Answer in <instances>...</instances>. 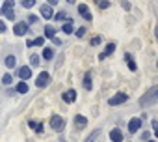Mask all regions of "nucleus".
I'll list each match as a JSON object with an SVG mask.
<instances>
[{
    "instance_id": "35",
    "label": "nucleus",
    "mask_w": 158,
    "mask_h": 142,
    "mask_svg": "<svg viewBox=\"0 0 158 142\" xmlns=\"http://www.w3.org/2000/svg\"><path fill=\"white\" fill-rule=\"evenodd\" d=\"M35 129H37V133H41V131H43V123H37Z\"/></svg>"
},
{
    "instance_id": "30",
    "label": "nucleus",
    "mask_w": 158,
    "mask_h": 142,
    "mask_svg": "<svg viewBox=\"0 0 158 142\" xmlns=\"http://www.w3.org/2000/svg\"><path fill=\"white\" fill-rule=\"evenodd\" d=\"M84 34H86V28H84V26H82V28H78V30H76V36H78V38H82Z\"/></svg>"
},
{
    "instance_id": "6",
    "label": "nucleus",
    "mask_w": 158,
    "mask_h": 142,
    "mask_svg": "<svg viewBox=\"0 0 158 142\" xmlns=\"http://www.w3.org/2000/svg\"><path fill=\"white\" fill-rule=\"evenodd\" d=\"M139 127H141V118H132L128 122V133H136L139 131Z\"/></svg>"
},
{
    "instance_id": "22",
    "label": "nucleus",
    "mask_w": 158,
    "mask_h": 142,
    "mask_svg": "<svg viewBox=\"0 0 158 142\" xmlns=\"http://www.w3.org/2000/svg\"><path fill=\"white\" fill-rule=\"evenodd\" d=\"M99 135H101V131H99V129H95V131H93V133H91L86 140H84V142H95V138H97Z\"/></svg>"
},
{
    "instance_id": "38",
    "label": "nucleus",
    "mask_w": 158,
    "mask_h": 142,
    "mask_svg": "<svg viewBox=\"0 0 158 142\" xmlns=\"http://www.w3.org/2000/svg\"><path fill=\"white\" fill-rule=\"evenodd\" d=\"M147 142H154V140H147Z\"/></svg>"
},
{
    "instance_id": "25",
    "label": "nucleus",
    "mask_w": 158,
    "mask_h": 142,
    "mask_svg": "<svg viewBox=\"0 0 158 142\" xmlns=\"http://www.w3.org/2000/svg\"><path fill=\"white\" fill-rule=\"evenodd\" d=\"M6 65H8V67H13V65H15V56L10 54V56L6 58Z\"/></svg>"
},
{
    "instance_id": "24",
    "label": "nucleus",
    "mask_w": 158,
    "mask_h": 142,
    "mask_svg": "<svg viewBox=\"0 0 158 142\" xmlns=\"http://www.w3.org/2000/svg\"><path fill=\"white\" fill-rule=\"evenodd\" d=\"M30 62H32V65H39V54H30Z\"/></svg>"
},
{
    "instance_id": "29",
    "label": "nucleus",
    "mask_w": 158,
    "mask_h": 142,
    "mask_svg": "<svg viewBox=\"0 0 158 142\" xmlns=\"http://www.w3.org/2000/svg\"><path fill=\"white\" fill-rule=\"evenodd\" d=\"M101 41H102V39H101L99 36H95V38L91 39V45H101Z\"/></svg>"
},
{
    "instance_id": "16",
    "label": "nucleus",
    "mask_w": 158,
    "mask_h": 142,
    "mask_svg": "<svg viewBox=\"0 0 158 142\" xmlns=\"http://www.w3.org/2000/svg\"><path fill=\"white\" fill-rule=\"evenodd\" d=\"M74 23H73V19H69V21H65V24H63V32L65 34H73L74 32Z\"/></svg>"
},
{
    "instance_id": "17",
    "label": "nucleus",
    "mask_w": 158,
    "mask_h": 142,
    "mask_svg": "<svg viewBox=\"0 0 158 142\" xmlns=\"http://www.w3.org/2000/svg\"><path fill=\"white\" fill-rule=\"evenodd\" d=\"M45 36L52 39V38L56 36V28H54V26H50V24H47V26H45Z\"/></svg>"
},
{
    "instance_id": "23",
    "label": "nucleus",
    "mask_w": 158,
    "mask_h": 142,
    "mask_svg": "<svg viewBox=\"0 0 158 142\" xmlns=\"http://www.w3.org/2000/svg\"><path fill=\"white\" fill-rule=\"evenodd\" d=\"M11 82H13V77H11L10 73H6V75L2 77V84H6V86H8V84H11Z\"/></svg>"
},
{
    "instance_id": "20",
    "label": "nucleus",
    "mask_w": 158,
    "mask_h": 142,
    "mask_svg": "<svg viewBox=\"0 0 158 142\" xmlns=\"http://www.w3.org/2000/svg\"><path fill=\"white\" fill-rule=\"evenodd\" d=\"M17 92H19V94H26V92H28V84H26L24 81L19 82V84H17Z\"/></svg>"
},
{
    "instance_id": "8",
    "label": "nucleus",
    "mask_w": 158,
    "mask_h": 142,
    "mask_svg": "<svg viewBox=\"0 0 158 142\" xmlns=\"http://www.w3.org/2000/svg\"><path fill=\"white\" fill-rule=\"evenodd\" d=\"M17 73H19V77H21L23 81H26V79H30V77H32V69H30L28 65H23V67H19Z\"/></svg>"
},
{
    "instance_id": "19",
    "label": "nucleus",
    "mask_w": 158,
    "mask_h": 142,
    "mask_svg": "<svg viewBox=\"0 0 158 142\" xmlns=\"http://www.w3.org/2000/svg\"><path fill=\"white\" fill-rule=\"evenodd\" d=\"M43 43H45V38H35V39L28 41V47H35V45H43Z\"/></svg>"
},
{
    "instance_id": "4",
    "label": "nucleus",
    "mask_w": 158,
    "mask_h": 142,
    "mask_svg": "<svg viewBox=\"0 0 158 142\" xmlns=\"http://www.w3.org/2000/svg\"><path fill=\"white\" fill-rule=\"evenodd\" d=\"M127 99H128V95H127V94H123V92H119V94H115V95H114L108 103H110L112 107H117V105H123Z\"/></svg>"
},
{
    "instance_id": "21",
    "label": "nucleus",
    "mask_w": 158,
    "mask_h": 142,
    "mask_svg": "<svg viewBox=\"0 0 158 142\" xmlns=\"http://www.w3.org/2000/svg\"><path fill=\"white\" fill-rule=\"evenodd\" d=\"M52 56H54V51L47 47V49L43 51V58H45V60H52Z\"/></svg>"
},
{
    "instance_id": "9",
    "label": "nucleus",
    "mask_w": 158,
    "mask_h": 142,
    "mask_svg": "<svg viewBox=\"0 0 158 142\" xmlns=\"http://www.w3.org/2000/svg\"><path fill=\"white\" fill-rule=\"evenodd\" d=\"M78 13H80L86 21H91L93 17H91V13H89V8L86 6V4H80V6H78Z\"/></svg>"
},
{
    "instance_id": "7",
    "label": "nucleus",
    "mask_w": 158,
    "mask_h": 142,
    "mask_svg": "<svg viewBox=\"0 0 158 142\" xmlns=\"http://www.w3.org/2000/svg\"><path fill=\"white\" fill-rule=\"evenodd\" d=\"M13 32H15V36H24L28 32V24L26 23H17L13 26Z\"/></svg>"
},
{
    "instance_id": "31",
    "label": "nucleus",
    "mask_w": 158,
    "mask_h": 142,
    "mask_svg": "<svg viewBox=\"0 0 158 142\" xmlns=\"http://www.w3.org/2000/svg\"><path fill=\"white\" fill-rule=\"evenodd\" d=\"M6 30V23L4 21H0V32H4Z\"/></svg>"
},
{
    "instance_id": "10",
    "label": "nucleus",
    "mask_w": 158,
    "mask_h": 142,
    "mask_svg": "<svg viewBox=\"0 0 158 142\" xmlns=\"http://www.w3.org/2000/svg\"><path fill=\"white\" fill-rule=\"evenodd\" d=\"M114 51H115V43H108V45H106V49H104V52H101V54H99V60H104V58H106V56H110Z\"/></svg>"
},
{
    "instance_id": "32",
    "label": "nucleus",
    "mask_w": 158,
    "mask_h": 142,
    "mask_svg": "<svg viewBox=\"0 0 158 142\" xmlns=\"http://www.w3.org/2000/svg\"><path fill=\"white\" fill-rule=\"evenodd\" d=\"M28 21H30V23H35V21H37V17H35V15H30V17H28Z\"/></svg>"
},
{
    "instance_id": "3",
    "label": "nucleus",
    "mask_w": 158,
    "mask_h": 142,
    "mask_svg": "<svg viewBox=\"0 0 158 142\" xmlns=\"http://www.w3.org/2000/svg\"><path fill=\"white\" fill-rule=\"evenodd\" d=\"M13 0H6L4 2V6H2V11H4V15L10 19V21H13L15 19V13H13Z\"/></svg>"
},
{
    "instance_id": "37",
    "label": "nucleus",
    "mask_w": 158,
    "mask_h": 142,
    "mask_svg": "<svg viewBox=\"0 0 158 142\" xmlns=\"http://www.w3.org/2000/svg\"><path fill=\"white\" fill-rule=\"evenodd\" d=\"M67 2H69V4H73V2H74V0H67Z\"/></svg>"
},
{
    "instance_id": "15",
    "label": "nucleus",
    "mask_w": 158,
    "mask_h": 142,
    "mask_svg": "<svg viewBox=\"0 0 158 142\" xmlns=\"http://www.w3.org/2000/svg\"><path fill=\"white\" fill-rule=\"evenodd\" d=\"M110 138L114 142H123V133L119 129H114V131H110Z\"/></svg>"
},
{
    "instance_id": "11",
    "label": "nucleus",
    "mask_w": 158,
    "mask_h": 142,
    "mask_svg": "<svg viewBox=\"0 0 158 142\" xmlns=\"http://www.w3.org/2000/svg\"><path fill=\"white\" fill-rule=\"evenodd\" d=\"M74 125H76L78 129H84V127L88 125V120H86L84 116H80V114H76V116H74Z\"/></svg>"
},
{
    "instance_id": "5",
    "label": "nucleus",
    "mask_w": 158,
    "mask_h": 142,
    "mask_svg": "<svg viewBox=\"0 0 158 142\" xmlns=\"http://www.w3.org/2000/svg\"><path fill=\"white\" fill-rule=\"evenodd\" d=\"M63 125H65V122H63V118H61V116H56V114H54V116L50 118V127H52L54 131H61V129H63Z\"/></svg>"
},
{
    "instance_id": "12",
    "label": "nucleus",
    "mask_w": 158,
    "mask_h": 142,
    "mask_svg": "<svg viewBox=\"0 0 158 142\" xmlns=\"http://www.w3.org/2000/svg\"><path fill=\"white\" fill-rule=\"evenodd\" d=\"M74 99H76V92L74 90H67L63 94V101L65 103H74Z\"/></svg>"
},
{
    "instance_id": "28",
    "label": "nucleus",
    "mask_w": 158,
    "mask_h": 142,
    "mask_svg": "<svg viewBox=\"0 0 158 142\" xmlns=\"http://www.w3.org/2000/svg\"><path fill=\"white\" fill-rule=\"evenodd\" d=\"M63 19H67V15H65L63 11H60V13L56 15V21H63Z\"/></svg>"
},
{
    "instance_id": "1",
    "label": "nucleus",
    "mask_w": 158,
    "mask_h": 142,
    "mask_svg": "<svg viewBox=\"0 0 158 142\" xmlns=\"http://www.w3.org/2000/svg\"><path fill=\"white\" fill-rule=\"evenodd\" d=\"M156 95H158V86H152L141 99H139V105L141 107H147V105H152L156 101Z\"/></svg>"
},
{
    "instance_id": "2",
    "label": "nucleus",
    "mask_w": 158,
    "mask_h": 142,
    "mask_svg": "<svg viewBox=\"0 0 158 142\" xmlns=\"http://www.w3.org/2000/svg\"><path fill=\"white\" fill-rule=\"evenodd\" d=\"M48 84H50V75L47 73V71H41V73L37 75V79H35V86L37 88H45Z\"/></svg>"
},
{
    "instance_id": "33",
    "label": "nucleus",
    "mask_w": 158,
    "mask_h": 142,
    "mask_svg": "<svg viewBox=\"0 0 158 142\" xmlns=\"http://www.w3.org/2000/svg\"><path fill=\"white\" fill-rule=\"evenodd\" d=\"M52 41H54V45H61V39H58V38H52Z\"/></svg>"
},
{
    "instance_id": "18",
    "label": "nucleus",
    "mask_w": 158,
    "mask_h": 142,
    "mask_svg": "<svg viewBox=\"0 0 158 142\" xmlns=\"http://www.w3.org/2000/svg\"><path fill=\"white\" fill-rule=\"evenodd\" d=\"M84 88H86V90H91V88H93V86H91V73H89V71H88L86 77H84Z\"/></svg>"
},
{
    "instance_id": "13",
    "label": "nucleus",
    "mask_w": 158,
    "mask_h": 142,
    "mask_svg": "<svg viewBox=\"0 0 158 142\" xmlns=\"http://www.w3.org/2000/svg\"><path fill=\"white\" fill-rule=\"evenodd\" d=\"M41 15H43L45 19H50V17L54 15V13H52V8H50L48 4H43V6H41Z\"/></svg>"
},
{
    "instance_id": "36",
    "label": "nucleus",
    "mask_w": 158,
    "mask_h": 142,
    "mask_svg": "<svg viewBox=\"0 0 158 142\" xmlns=\"http://www.w3.org/2000/svg\"><path fill=\"white\" fill-rule=\"evenodd\" d=\"M56 2H58V0H48V6H50V4H56Z\"/></svg>"
},
{
    "instance_id": "26",
    "label": "nucleus",
    "mask_w": 158,
    "mask_h": 142,
    "mask_svg": "<svg viewBox=\"0 0 158 142\" xmlns=\"http://www.w3.org/2000/svg\"><path fill=\"white\" fill-rule=\"evenodd\" d=\"M97 4H99V8H102V10H106V8L110 6L108 0H97Z\"/></svg>"
},
{
    "instance_id": "27",
    "label": "nucleus",
    "mask_w": 158,
    "mask_h": 142,
    "mask_svg": "<svg viewBox=\"0 0 158 142\" xmlns=\"http://www.w3.org/2000/svg\"><path fill=\"white\" fill-rule=\"evenodd\" d=\"M34 4H35V0H23V6L24 8H32Z\"/></svg>"
},
{
    "instance_id": "34",
    "label": "nucleus",
    "mask_w": 158,
    "mask_h": 142,
    "mask_svg": "<svg viewBox=\"0 0 158 142\" xmlns=\"http://www.w3.org/2000/svg\"><path fill=\"white\" fill-rule=\"evenodd\" d=\"M156 129H158V122H152V131H154V133H158Z\"/></svg>"
},
{
    "instance_id": "14",
    "label": "nucleus",
    "mask_w": 158,
    "mask_h": 142,
    "mask_svg": "<svg viewBox=\"0 0 158 142\" xmlns=\"http://www.w3.org/2000/svg\"><path fill=\"white\" fill-rule=\"evenodd\" d=\"M125 62H127V65L130 67V71H136L138 69V65H136V62H134V58H132V54H125Z\"/></svg>"
}]
</instances>
